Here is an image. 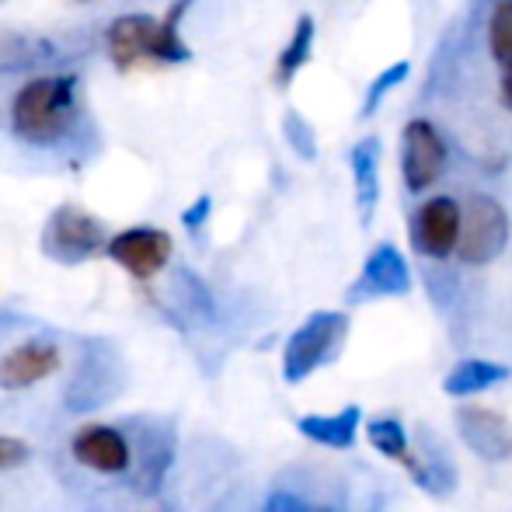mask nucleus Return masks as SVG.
Wrapping results in <instances>:
<instances>
[{
    "label": "nucleus",
    "mask_w": 512,
    "mask_h": 512,
    "mask_svg": "<svg viewBox=\"0 0 512 512\" xmlns=\"http://www.w3.org/2000/svg\"><path fill=\"white\" fill-rule=\"evenodd\" d=\"M209 206H213V203H209V196L196 199V203H192L189 209H185V216H182V220H185V227H189V230L203 227V223H206V213H209Z\"/></svg>",
    "instance_id": "b1692460"
},
{
    "label": "nucleus",
    "mask_w": 512,
    "mask_h": 512,
    "mask_svg": "<svg viewBox=\"0 0 512 512\" xmlns=\"http://www.w3.org/2000/svg\"><path fill=\"white\" fill-rule=\"evenodd\" d=\"M502 102H506V108L512 112V60L502 67Z\"/></svg>",
    "instance_id": "393cba45"
},
{
    "label": "nucleus",
    "mask_w": 512,
    "mask_h": 512,
    "mask_svg": "<svg viewBox=\"0 0 512 512\" xmlns=\"http://www.w3.org/2000/svg\"><path fill=\"white\" fill-rule=\"evenodd\" d=\"M488 49H492L495 63L506 67L512 60V0H499L488 18Z\"/></svg>",
    "instance_id": "6ab92c4d"
},
{
    "label": "nucleus",
    "mask_w": 512,
    "mask_h": 512,
    "mask_svg": "<svg viewBox=\"0 0 512 512\" xmlns=\"http://www.w3.org/2000/svg\"><path fill=\"white\" fill-rule=\"evenodd\" d=\"M105 255L122 272H129L136 283H150L168 269L171 255H175V241L161 227H126L119 234H108Z\"/></svg>",
    "instance_id": "39448f33"
},
{
    "label": "nucleus",
    "mask_w": 512,
    "mask_h": 512,
    "mask_svg": "<svg viewBox=\"0 0 512 512\" xmlns=\"http://www.w3.org/2000/svg\"><path fill=\"white\" fill-rule=\"evenodd\" d=\"M105 244V223L74 203L56 206L49 213L46 227H42V251H46V258H53L60 265H81L95 255H105Z\"/></svg>",
    "instance_id": "7ed1b4c3"
},
{
    "label": "nucleus",
    "mask_w": 512,
    "mask_h": 512,
    "mask_svg": "<svg viewBox=\"0 0 512 512\" xmlns=\"http://www.w3.org/2000/svg\"><path fill=\"white\" fill-rule=\"evenodd\" d=\"M411 74V63L408 60H398L391 63L387 70H380L377 77H373V84L366 88V98H363V119H370L373 112L380 108V102H384L387 95H391L398 84H405V77Z\"/></svg>",
    "instance_id": "aec40b11"
},
{
    "label": "nucleus",
    "mask_w": 512,
    "mask_h": 512,
    "mask_svg": "<svg viewBox=\"0 0 512 512\" xmlns=\"http://www.w3.org/2000/svg\"><path fill=\"white\" fill-rule=\"evenodd\" d=\"M70 457L91 474L102 478H122L133 467V443L129 436L112 422H88L70 436Z\"/></svg>",
    "instance_id": "423d86ee"
},
{
    "label": "nucleus",
    "mask_w": 512,
    "mask_h": 512,
    "mask_svg": "<svg viewBox=\"0 0 512 512\" xmlns=\"http://www.w3.org/2000/svg\"><path fill=\"white\" fill-rule=\"evenodd\" d=\"M63 366V352L49 338H25L0 356V391H32L56 377Z\"/></svg>",
    "instance_id": "6e6552de"
},
{
    "label": "nucleus",
    "mask_w": 512,
    "mask_h": 512,
    "mask_svg": "<svg viewBox=\"0 0 512 512\" xmlns=\"http://www.w3.org/2000/svg\"><path fill=\"white\" fill-rule=\"evenodd\" d=\"M192 0H171L168 11L154 21V46H150V60L157 63H185L192 60V49L182 35V21L189 14Z\"/></svg>",
    "instance_id": "dca6fc26"
},
{
    "label": "nucleus",
    "mask_w": 512,
    "mask_h": 512,
    "mask_svg": "<svg viewBox=\"0 0 512 512\" xmlns=\"http://www.w3.org/2000/svg\"><path fill=\"white\" fill-rule=\"evenodd\" d=\"M363 425V408L349 405L335 415H304L297 418V429L300 436H307L310 443L317 446H328V450H349L356 443V432Z\"/></svg>",
    "instance_id": "4468645a"
},
{
    "label": "nucleus",
    "mask_w": 512,
    "mask_h": 512,
    "mask_svg": "<svg viewBox=\"0 0 512 512\" xmlns=\"http://www.w3.org/2000/svg\"><path fill=\"white\" fill-rule=\"evenodd\" d=\"M0 4H7V0H0Z\"/></svg>",
    "instance_id": "bb28decb"
},
{
    "label": "nucleus",
    "mask_w": 512,
    "mask_h": 512,
    "mask_svg": "<svg viewBox=\"0 0 512 512\" xmlns=\"http://www.w3.org/2000/svg\"><path fill=\"white\" fill-rule=\"evenodd\" d=\"M352 185H356V203L363 223L373 220L380 203V136H363L349 154Z\"/></svg>",
    "instance_id": "ddd939ff"
},
{
    "label": "nucleus",
    "mask_w": 512,
    "mask_h": 512,
    "mask_svg": "<svg viewBox=\"0 0 512 512\" xmlns=\"http://www.w3.org/2000/svg\"><path fill=\"white\" fill-rule=\"evenodd\" d=\"M460 237V206L450 196H436L415 209L411 220V241L425 258H450Z\"/></svg>",
    "instance_id": "1a4fd4ad"
},
{
    "label": "nucleus",
    "mask_w": 512,
    "mask_h": 512,
    "mask_svg": "<svg viewBox=\"0 0 512 512\" xmlns=\"http://www.w3.org/2000/svg\"><path fill=\"white\" fill-rule=\"evenodd\" d=\"M411 290V269L398 248L391 241L377 244L366 258L363 272H359L356 286L349 290L352 300H370V297H405Z\"/></svg>",
    "instance_id": "9d476101"
},
{
    "label": "nucleus",
    "mask_w": 512,
    "mask_h": 512,
    "mask_svg": "<svg viewBox=\"0 0 512 512\" xmlns=\"http://www.w3.org/2000/svg\"><path fill=\"white\" fill-rule=\"evenodd\" d=\"M154 21L150 14H122L108 25L105 32V49L108 60L115 63V70L129 74L136 63L150 60V46H154Z\"/></svg>",
    "instance_id": "f8f14e48"
},
{
    "label": "nucleus",
    "mask_w": 512,
    "mask_h": 512,
    "mask_svg": "<svg viewBox=\"0 0 512 512\" xmlns=\"http://www.w3.org/2000/svg\"><path fill=\"white\" fill-rule=\"evenodd\" d=\"M283 133H286V143H290V147L297 150L304 161H314L317 140H314V129H310V122L304 119V115H300V112H286Z\"/></svg>",
    "instance_id": "412c9836"
},
{
    "label": "nucleus",
    "mask_w": 512,
    "mask_h": 512,
    "mask_svg": "<svg viewBox=\"0 0 512 512\" xmlns=\"http://www.w3.org/2000/svg\"><path fill=\"white\" fill-rule=\"evenodd\" d=\"M509 244V213L499 199L474 196L460 209V237L457 255L464 265H488L506 251Z\"/></svg>",
    "instance_id": "20e7f679"
},
{
    "label": "nucleus",
    "mask_w": 512,
    "mask_h": 512,
    "mask_svg": "<svg viewBox=\"0 0 512 512\" xmlns=\"http://www.w3.org/2000/svg\"><path fill=\"white\" fill-rule=\"evenodd\" d=\"M457 432L471 453L481 460H509L512 457V429L492 408L464 405L457 411Z\"/></svg>",
    "instance_id": "9b49d317"
},
{
    "label": "nucleus",
    "mask_w": 512,
    "mask_h": 512,
    "mask_svg": "<svg viewBox=\"0 0 512 512\" xmlns=\"http://www.w3.org/2000/svg\"><path fill=\"white\" fill-rule=\"evenodd\" d=\"M310 49H314V18L310 14H300L297 25H293V35L290 42L283 46V53H279L276 60V84L279 88H290L293 77L304 70V63L310 60Z\"/></svg>",
    "instance_id": "a211bd4d"
},
{
    "label": "nucleus",
    "mask_w": 512,
    "mask_h": 512,
    "mask_svg": "<svg viewBox=\"0 0 512 512\" xmlns=\"http://www.w3.org/2000/svg\"><path fill=\"white\" fill-rule=\"evenodd\" d=\"M70 4H95V0H70Z\"/></svg>",
    "instance_id": "a878e982"
},
{
    "label": "nucleus",
    "mask_w": 512,
    "mask_h": 512,
    "mask_svg": "<svg viewBox=\"0 0 512 512\" xmlns=\"http://www.w3.org/2000/svg\"><path fill=\"white\" fill-rule=\"evenodd\" d=\"M366 436H370L373 450H380L387 460H394V464L405 467L411 478H415L418 488L425 485V460L411 450L408 432H405V425H401L398 418H373V422L366 425Z\"/></svg>",
    "instance_id": "2eb2a0df"
},
{
    "label": "nucleus",
    "mask_w": 512,
    "mask_h": 512,
    "mask_svg": "<svg viewBox=\"0 0 512 512\" xmlns=\"http://www.w3.org/2000/svg\"><path fill=\"white\" fill-rule=\"evenodd\" d=\"M262 512H335V509L321 506V502H310L297 492H283V488H279V492H269Z\"/></svg>",
    "instance_id": "4be33fe9"
},
{
    "label": "nucleus",
    "mask_w": 512,
    "mask_h": 512,
    "mask_svg": "<svg viewBox=\"0 0 512 512\" xmlns=\"http://www.w3.org/2000/svg\"><path fill=\"white\" fill-rule=\"evenodd\" d=\"M77 122V77L46 74L28 81L11 102V133L32 147H53Z\"/></svg>",
    "instance_id": "f257e3e1"
},
{
    "label": "nucleus",
    "mask_w": 512,
    "mask_h": 512,
    "mask_svg": "<svg viewBox=\"0 0 512 512\" xmlns=\"http://www.w3.org/2000/svg\"><path fill=\"white\" fill-rule=\"evenodd\" d=\"M509 380V366L502 363H488V359H464L457 363L443 380V391L450 398H474V394L488 391V387Z\"/></svg>",
    "instance_id": "f3484780"
},
{
    "label": "nucleus",
    "mask_w": 512,
    "mask_h": 512,
    "mask_svg": "<svg viewBox=\"0 0 512 512\" xmlns=\"http://www.w3.org/2000/svg\"><path fill=\"white\" fill-rule=\"evenodd\" d=\"M446 171V140L425 119H411L401 129V178L408 192H425Z\"/></svg>",
    "instance_id": "0eeeda50"
},
{
    "label": "nucleus",
    "mask_w": 512,
    "mask_h": 512,
    "mask_svg": "<svg viewBox=\"0 0 512 512\" xmlns=\"http://www.w3.org/2000/svg\"><path fill=\"white\" fill-rule=\"evenodd\" d=\"M349 335V314L342 310H314L283 349V380L286 384H304L310 373H317L324 363L342 352V342Z\"/></svg>",
    "instance_id": "f03ea898"
},
{
    "label": "nucleus",
    "mask_w": 512,
    "mask_h": 512,
    "mask_svg": "<svg viewBox=\"0 0 512 512\" xmlns=\"http://www.w3.org/2000/svg\"><path fill=\"white\" fill-rule=\"evenodd\" d=\"M28 460H32V446L21 436L0 432V471H14V467L28 464Z\"/></svg>",
    "instance_id": "5701e85b"
}]
</instances>
